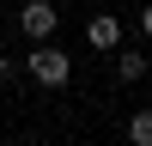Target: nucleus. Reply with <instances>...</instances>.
Masks as SVG:
<instances>
[{"label": "nucleus", "instance_id": "20e7f679", "mask_svg": "<svg viewBox=\"0 0 152 146\" xmlns=\"http://www.w3.org/2000/svg\"><path fill=\"white\" fill-rule=\"evenodd\" d=\"M140 73H146V55H140V49H122V55H116V79H140Z\"/></svg>", "mask_w": 152, "mask_h": 146}, {"label": "nucleus", "instance_id": "39448f33", "mask_svg": "<svg viewBox=\"0 0 152 146\" xmlns=\"http://www.w3.org/2000/svg\"><path fill=\"white\" fill-rule=\"evenodd\" d=\"M128 140H134V146H152V110L128 116Z\"/></svg>", "mask_w": 152, "mask_h": 146}, {"label": "nucleus", "instance_id": "423d86ee", "mask_svg": "<svg viewBox=\"0 0 152 146\" xmlns=\"http://www.w3.org/2000/svg\"><path fill=\"white\" fill-rule=\"evenodd\" d=\"M140 31H146V36H152V6H146V12H140Z\"/></svg>", "mask_w": 152, "mask_h": 146}, {"label": "nucleus", "instance_id": "f257e3e1", "mask_svg": "<svg viewBox=\"0 0 152 146\" xmlns=\"http://www.w3.org/2000/svg\"><path fill=\"white\" fill-rule=\"evenodd\" d=\"M24 67H31V79H37V85H67V79H73V61L61 55L55 43H37Z\"/></svg>", "mask_w": 152, "mask_h": 146}, {"label": "nucleus", "instance_id": "f03ea898", "mask_svg": "<svg viewBox=\"0 0 152 146\" xmlns=\"http://www.w3.org/2000/svg\"><path fill=\"white\" fill-rule=\"evenodd\" d=\"M55 6H49V0H24V6H18V31L24 36H31V43H49V36H55Z\"/></svg>", "mask_w": 152, "mask_h": 146}, {"label": "nucleus", "instance_id": "7ed1b4c3", "mask_svg": "<svg viewBox=\"0 0 152 146\" xmlns=\"http://www.w3.org/2000/svg\"><path fill=\"white\" fill-rule=\"evenodd\" d=\"M85 43L104 49V55H116V49H122V24L116 18H91V24H85Z\"/></svg>", "mask_w": 152, "mask_h": 146}, {"label": "nucleus", "instance_id": "0eeeda50", "mask_svg": "<svg viewBox=\"0 0 152 146\" xmlns=\"http://www.w3.org/2000/svg\"><path fill=\"white\" fill-rule=\"evenodd\" d=\"M0 85H6V61H0Z\"/></svg>", "mask_w": 152, "mask_h": 146}]
</instances>
